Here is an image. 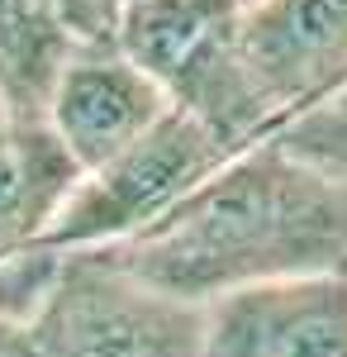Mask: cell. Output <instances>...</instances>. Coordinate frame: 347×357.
<instances>
[{"instance_id":"cell-1","label":"cell","mask_w":347,"mask_h":357,"mask_svg":"<svg viewBox=\"0 0 347 357\" xmlns=\"http://www.w3.org/2000/svg\"><path fill=\"white\" fill-rule=\"evenodd\" d=\"M109 257L190 305L271 281L347 276V191L281 138H257Z\"/></svg>"},{"instance_id":"cell-2","label":"cell","mask_w":347,"mask_h":357,"mask_svg":"<svg viewBox=\"0 0 347 357\" xmlns=\"http://www.w3.org/2000/svg\"><path fill=\"white\" fill-rule=\"evenodd\" d=\"M205 324L210 305L138 281L109 252H77L15 329V357H205Z\"/></svg>"},{"instance_id":"cell-3","label":"cell","mask_w":347,"mask_h":357,"mask_svg":"<svg viewBox=\"0 0 347 357\" xmlns=\"http://www.w3.org/2000/svg\"><path fill=\"white\" fill-rule=\"evenodd\" d=\"M238 148L219 138L200 114L171 105L157 129L109 158L95 172H81L77 191L57 210L38 252L77 257V252H109V248L138 238L143 229L167 220L205 176H214Z\"/></svg>"},{"instance_id":"cell-4","label":"cell","mask_w":347,"mask_h":357,"mask_svg":"<svg viewBox=\"0 0 347 357\" xmlns=\"http://www.w3.org/2000/svg\"><path fill=\"white\" fill-rule=\"evenodd\" d=\"M242 0H119L114 43L171 96V105L200 114L233 148L271 138L238 67Z\"/></svg>"},{"instance_id":"cell-5","label":"cell","mask_w":347,"mask_h":357,"mask_svg":"<svg viewBox=\"0 0 347 357\" xmlns=\"http://www.w3.org/2000/svg\"><path fill=\"white\" fill-rule=\"evenodd\" d=\"M238 67L271 134L347 82V0H257L238 24Z\"/></svg>"},{"instance_id":"cell-6","label":"cell","mask_w":347,"mask_h":357,"mask_svg":"<svg viewBox=\"0 0 347 357\" xmlns=\"http://www.w3.org/2000/svg\"><path fill=\"white\" fill-rule=\"evenodd\" d=\"M171 110V96L162 91L134 57L119 53V43L86 38L62 62L43 119L62 138L81 172H95L124 148H134L148 129H157Z\"/></svg>"},{"instance_id":"cell-7","label":"cell","mask_w":347,"mask_h":357,"mask_svg":"<svg viewBox=\"0 0 347 357\" xmlns=\"http://www.w3.org/2000/svg\"><path fill=\"white\" fill-rule=\"evenodd\" d=\"M205 357H347V276L271 281L214 301Z\"/></svg>"},{"instance_id":"cell-8","label":"cell","mask_w":347,"mask_h":357,"mask_svg":"<svg viewBox=\"0 0 347 357\" xmlns=\"http://www.w3.org/2000/svg\"><path fill=\"white\" fill-rule=\"evenodd\" d=\"M77 181L81 167L48 119H0V262L48 234Z\"/></svg>"},{"instance_id":"cell-9","label":"cell","mask_w":347,"mask_h":357,"mask_svg":"<svg viewBox=\"0 0 347 357\" xmlns=\"http://www.w3.org/2000/svg\"><path fill=\"white\" fill-rule=\"evenodd\" d=\"M86 43L67 0H0V96L20 119H43L62 62Z\"/></svg>"},{"instance_id":"cell-10","label":"cell","mask_w":347,"mask_h":357,"mask_svg":"<svg viewBox=\"0 0 347 357\" xmlns=\"http://www.w3.org/2000/svg\"><path fill=\"white\" fill-rule=\"evenodd\" d=\"M271 138H281V148H291L300 162H309L347 191V82L319 105L291 114Z\"/></svg>"},{"instance_id":"cell-11","label":"cell","mask_w":347,"mask_h":357,"mask_svg":"<svg viewBox=\"0 0 347 357\" xmlns=\"http://www.w3.org/2000/svg\"><path fill=\"white\" fill-rule=\"evenodd\" d=\"M0 119H10V110H5V96H0Z\"/></svg>"},{"instance_id":"cell-12","label":"cell","mask_w":347,"mask_h":357,"mask_svg":"<svg viewBox=\"0 0 347 357\" xmlns=\"http://www.w3.org/2000/svg\"><path fill=\"white\" fill-rule=\"evenodd\" d=\"M242 5H257V0H242Z\"/></svg>"}]
</instances>
